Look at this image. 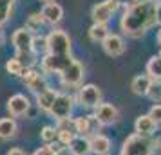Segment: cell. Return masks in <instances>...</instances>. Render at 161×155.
<instances>
[{
	"label": "cell",
	"mask_w": 161,
	"mask_h": 155,
	"mask_svg": "<svg viewBox=\"0 0 161 155\" xmlns=\"http://www.w3.org/2000/svg\"><path fill=\"white\" fill-rule=\"evenodd\" d=\"M156 25V2L154 0H138L132 6L125 8L119 20V27L127 36L141 38L147 31Z\"/></svg>",
	"instance_id": "1"
},
{
	"label": "cell",
	"mask_w": 161,
	"mask_h": 155,
	"mask_svg": "<svg viewBox=\"0 0 161 155\" xmlns=\"http://www.w3.org/2000/svg\"><path fill=\"white\" fill-rule=\"evenodd\" d=\"M154 142L148 137H143L139 133H132L125 139L121 146V155H152Z\"/></svg>",
	"instance_id": "2"
},
{
	"label": "cell",
	"mask_w": 161,
	"mask_h": 155,
	"mask_svg": "<svg viewBox=\"0 0 161 155\" xmlns=\"http://www.w3.org/2000/svg\"><path fill=\"white\" fill-rule=\"evenodd\" d=\"M47 52L58 54V56H69L71 54V38L65 31L54 29L47 34Z\"/></svg>",
	"instance_id": "3"
},
{
	"label": "cell",
	"mask_w": 161,
	"mask_h": 155,
	"mask_svg": "<svg viewBox=\"0 0 161 155\" xmlns=\"http://www.w3.org/2000/svg\"><path fill=\"white\" fill-rule=\"evenodd\" d=\"M25 83V87L33 92V94H40L44 90L49 89V83H47V78L44 74H40L38 70H35L33 67H24L22 76H20Z\"/></svg>",
	"instance_id": "4"
},
{
	"label": "cell",
	"mask_w": 161,
	"mask_h": 155,
	"mask_svg": "<svg viewBox=\"0 0 161 155\" xmlns=\"http://www.w3.org/2000/svg\"><path fill=\"white\" fill-rule=\"evenodd\" d=\"M74 108V99L69 94H58L54 103H53L51 110L47 112L51 117H54L56 121H62V119H69L71 114H73Z\"/></svg>",
	"instance_id": "5"
},
{
	"label": "cell",
	"mask_w": 161,
	"mask_h": 155,
	"mask_svg": "<svg viewBox=\"0 0 161 155\" xmlns=\"http://www.w3.org/2000/svg\"><path fill=\"white\" fill-rule=\"evenodd\" d=\"M78 103L81 106H89V108H96L98 105L102 103V90L98 89L96 85L89 83V85H83L78 89Z\"/></svg>",
	"instance_id": "6"
},
{
	"label": "cell",
	"mask_w": 161,
	"mask_h": 155,
	"mask_svg": "<svg viewBox=\"0 0 161 155\" xmlns=\"http://www.w3.org/2000/svg\"><path fill=\"white\" fill-rule=\"evenodd\" d=\"M74 59L71 58V54L69 56H58V54H45L44 58H42V70L44 72H64L67 67L73 63Z\"/></svg>",
	"instance_id": "7"
},
{
	"label": "cell",
	"mask_w": 161,
	"mask_h": 155,
	"mask_svg": "<svg viewBox=\"0 0 161 155\" xmlns=\"http://www.w3.org/2000/svg\"><path fill=\"white\" fill-rule=\"evenodd\" d=\"M83 76H85V69H83V65H81L80 61L74 59L64 72H60V80H62V83H64L65 87H80Z\"/></svg>",
	"instance_id": "8"
},
{
	"label": "cell",
	"mask_w": 161,
	"mask_h": 155,
	"mask_svg": "<svg viewBox=\"0 0 161 155\" xmlns=\"http://www.w3.org/2000/svg\"><path fill=\"white\" fill-rule=\"evenodd\" d=\"M33 33L27 31L25 27H20V29H16L13 33V36H11V42L15 45V51L16 54L18 52H29L33 51Z\"/></svg>",
	"instance_id": "9"
},
{
	"label": "cell",
	"mask_w": 161,
	"mask_h": 155,
	"mask_svg": "<svg viewBox=\"0 0 161 155\" xmlns=\"http://www.w3.org/2000/svg\"><path fill=\"white\" fill-rule=\"evenodd\" d=\"M94 116H96V119L102 123V126L114 125V123L118 121V117H119L118 108L114 106V105H110V103H100L94 108Z\"/></svg>",
	"instance_id": "10"
},
{
	"label": "cell",
	"mask_w": 161,
	"mask_h": 155,
	"mask_svg": "<svg viewBox=\"0 0 161 155\" xmlns=\"http://www.w3.org/2000/svg\"><path fill=\"white\" fill-rule=\"evenodd\" d=\"M29 108H31V103L24 94H15V96L9 97L8 112L11 114V117H22L29 112Z\"/></svg>",
	"instance_id": "11"
},
{
	"label": "cell",
	"mask_w": 161,
	"mask_h": 155,
	"mask_svg": "<svg viewBox=\"0 0 161 155\" xmlns=\"http://www.w3.org/2000/svg\"><path fill=\"white\" fill-rule=\"evenodd\" d=\"M102 47H103V51L107 52L109 56H112V58L121 56V54L125 52V42H123V38L119 36V34H114V33H110L109 36L103 40Z\"/></svg>",
	"instance_id": "12"
},
{
	"label": "cell",
	"mask_w": 161,
	"mask_h": 155,
	"mask_svg": "<svg viewBox=\"0 0 161 155\" xmlns=\"http://www.w3.org/2000/svg\"><path fill=\"white\" fill-rule=\"evenodd\" d=\"M40 15L44 16V22L49 25H56L62 22L64 18V8L60 6L58 2H53V4H44V8L40 11Z\"/></svg>",
	"instance_id": "13"
},
{
	"label": "cell",
	"mask_w": 161,
	"mask_h": 155,
	"mask_svg": "<svg viewBox=\"0 0 161 155\" xmlns=\"http://www.w3.org/2000/svg\"><path fill=\"white\" fill-rule=\"evenodd\" d=\"M154 80L148 76V74H139L136 76L130 83V90L136 94V96H147L148 94V89L152 87Z\"/></svg>",
	"instance_id": "14"
},
{
	"label": "cell",
	"mask_w": 161,
	"mask_h": 155,
	"mask_svg": "<svg viewBox=\"0 0 161 155\" xmlns=\"http://www.w3.org/2000/svg\"><path fill=\"white\" fill-rule=\"evenodd\" d=\"M134 128H136V133L143 135V137H150V135L156 132L158 125H156V123H154V119L147 114V116H139V117L136 119Z\"/></svg>",
	"instance_id": "15"
},
{
	"label": "cell",
	"mask_w": 161,
	"mask_h": 155,
	"mask_svg": "<svg viewBox=\"0 0 161 155\" xmlns=\"http://www.w3.org/2000/svg\"><path fill=\"white\" fill-rule=\"evenodd\" d=\"M69 150L73 155H89L91 150V139H87L85 135H74L73 142L69 144Z\"/></svg>",
	"instance_id": "16"
},
{
	"label": "cell",
	"mask_w": 161,
	"mask_h": 155,
	"mask_svg": "<svg viewBox=\"0 0 161 155\" xmlns=\"http://www.w3.org/2000/svg\"><path fill=\"white\" fill-rule=\"evenodd\" d=\"M110 139L109 137H105L102 133H96L92 135V139H91V150L94 152L96 155H107L110 152Z\"/></svg>",
	"instance_id": "17"
},
{
	"label": "cell",
	"mask_w": 161,
	"mask_h": 155,
	"mask_svg": "<svg viewBox=\"0 0 161 155\" xmlns=\"http://www.w3.org/2000/svg\"><path fill=\"white\" fill-rule=\"evenodd\" d=\"M91 16H92L94 23H107L110 18H112V11L107 8V4H105V2H98V4L92 6Z\"/></svg>",
	"instance_id": "18"
},
{
	"label": "cell",
	"mask_w": 161,
	"mask_h": 155,
	"mask_svg": "<svg viewBox=\"0 0 161 155\" xmlns=\"http://www.w3.org/2000/svg\"><path fill=\"white\" fill-rule=\"evenodd\" d=\"M56 96H58V92L53 89H47L44 90V92H40V94H36V105L40 110H45L49 112L51 110L53 103H54V99H56Z\"/></svg>",
	"instance_id": "19"
},
{
	"label": "cell",
	"mask_w": 161,
	"mask_h": 155,
	"mask_svg": "<svg viewBox=\"0 0 161 155\" xmlns=\"http://www.w3.org/2000/svg\"><path fill=\"white\" fill-rule=\"evenodd\" d=\"M16 123L13 117H4L0 119V139H11L16 135Z\"/></svg>",
	"instance_id": "20"
},
{
	"label": "cell",
	"mask_w": 161,
	"mask_h": 155,
	"mask_svg": "<svg viewBox=\"0 0 161 155\" xmlns=\"http://www.w3.org/2000/svg\"><path fill=\"white\" fill-rule=\"evenodd\" d=\"M109 34L110 33H109L107 23H92L91 29H89V38H91L92 42H100V44H102Z\"/></svg>",
	"instance_id": "21"
},
{
	"label": "cell",
	"mask_w": 161,
	"mask_h": 155,
	"mask_svg": "<svg viewBox=\"0 0 161 155\" xmlns=\"http://www.w3.org/2000/svg\"><path fill=\"white\" fill-rule=\"evenodd\" d=\"M147 74L152 78L154 81H161V58L156 54L147 61Z\"/></svg>",
	"instance_id": "22"
},
{
	"label": "cell",
	"mask_w": 161,
	"mask_h": 155,
	"mask_svg": "<svg viewBox=\"0 0 161 155\" xmlns=\"http://www.w3.org/2000/svg\"><path fill=\"white\" fill-rule=\"evenodd\" d=\"M44 16L40 15V13H33V15L27 16V20H25V29L31 31L33 34L38 33V31L42 29V25H44Z\"/></svg>",
	"instance_id": "23"
},
{
	"label": "cell",
	"mask_w": 161,
	"mask_h": 155,
	"mask_svg": "<svg viewBox=\"0 0 161 155\" xmlns=\"http://www.w3.org/2000/svg\"><path fill=\"white\" fill-rule=\"evenodd\" d=\"M74 132L78 135H89L91 133V121L89 116H81V117L74 119Z\"/></svg>",
	"instance_id": "24"
},
{
	"label": "cell",
	"mask_w": 161,
	"mask_h": 155,
	"mask_svg": "<svg viewBox=\"0 0 161 155\" xmlns=\"http://www.w3.org/2000/svg\"><path fill=\"white\" fill-rule=\"evenodd\" d=\"M13 6H15V0H0V25H4L9 20Z\"/></svg>",
	"instance_id": "25"
},
{
	"label": "cell",
	"mask_w": 161,
	"mask_h": 155,
	"mask_svg": "<svg viewBox=\"0 0 161 155\" xmlns=\"http://www.w3.org/2000/svg\"><path fill=\"white\" fill-rule=\"evenodd\" d=\"M6 70H8L9 74H13V76H22L24 65L16 58H9L8 63H6Z\"/></svg>",
	"instance_id": "26"
},
{
	"label": "cell",
	"mask_w": 161,
	"mask_h": 155,
	"mask_svg": "<svg viewBox=\"0 0 161 155\" xmlns=\"http://www.w3.org/2000/svg\"><path fill=\"white\" fill-rule=\"evenodd\" d=\"M40 137H42L44 142L51 144V142H54V139L58 137V130H56V128H53V126H44V128H42V132H40Z\"/></svg>",
	"instance_id": "27"
},
{
	"label": "cell",
	"mask_w": 161,
	"mask_h": 155,
	"mask_svg": "<svg viewBox=\"0 0 161 155\" xmlns=\"http://www.w3.org/2000/svg\"><path fill=\"white\" fill-rule=\"evenodd\" d=\"M33 51L36 52H44L47 51V36H42V34H35L33 36Z\"/></svg>",
	"instance_id": "28"
},
{
	"label": "cell",
	"mask_w": 161,
	"mask_h": 155,
	"mask_svg": "<svg viewBox=\"0 0 161 155\" xmlns=\"http://www.w3.org/2000/svg\"><path fill=\"white\" fill-rule=\"evenodd\" d=\"M147 96L150 97L152 101H156L158 105H161V81H154L152 87L148 89V94Z\"/></svg>",
	"instance_id": "29"
},
{
	"label": "cell",
	"mask_w": 161,
	"mask_h": 155,
	"mask_svg": "<svg viewBox=\"0 0 161 155\" xmlns=\"http://www.w3.org/2000/svg\"><path fill=\"white\" fill-rule=\"evenodd\" d=\"M74 139V132L73 130H58V142L64 146H69Z\"/></svg>",
	"instance_id": "30"
},
{
	"label": "cell",
	"mask_w": 161,
	"mask_h": 155,
	"mask_svg": "<svg viewBox=\"0 0 161 155\" xmlns=\"http://www.w3.org/2000/svg\"><path fill=\"white\" fill-rule=\"evenodd\" d=\"M148 116L154 119L156 125H161V105H154L150 108V112H148Z\"/></svg>",
	"instance_id": "31"
},
{
	"label": "cell",
	"mask_w": 161,
	"mask_h": 155,
	"mask_svg": "<svg viewBox=\"0 0 161 155\" xmlns=\"http://www.w3.org/2000/svg\"><path fill=\"white\" fill-rule=\"evenodd\" d=\"M47 148H49L54 155H60V152H62L65 146H64V144H60V142H51V144H47Z\"/></svg>",
	"instance_id": "32"
},
{
	"label": "cell",
	"mask_w": 161,
	"mask_h": 155,
	"mask_svg": "<svg viewBox=\"0 0 161 155\" xmlns=\"http://www.w3.org/2000/svg\"><path fill=\"white\" fill-rule=\"evenodd\" d=\"M105 4H107V8H109L110 11H112V15H114V13H116L118 9L121 8V6H119V2H118V0H105Z\"/></svg>",
	"instance_id": "33"
},
{
	"label": "cell",
	"mask_w": 161,
	"mask_h": 155,
	"mask_svg": "<svg viewBox=\"0 0 161 155\" xmlns=\"http://www.w3.org/2000/svg\"><path fill=\"white\" fill-rule=\"evenodd\" d=\"M33 155H54V153H53L47 146H42V148H38V150H35V152H33Z\"/></svg>",
	"instance_id": "34"
},
{
	"label": "cell",
	"mask_w": 161,
	"mask_h": 155,
	"mask_svg": "<svg viewBox=\"0 0 161 155\" xmlns=\"http://www.w3.org/2000/svg\"><path fill=\"white\" fill-rule=\"evenodd\" d=\"M156 23L161 25V2H156Z\"/></svg>",
	"instance_id": "35"
},
{
	"label": "cell",
	"mask_w": 161,
	"mask_h": 155,
	"mask_svg": "<svg viewBox=\"0 0 161 155\" xmlns=\"http://www.w3.org/2000/svg\"><path fill=\"white\" fill-rule=\"evenodd\" d=\"M8 155H25V152L20 150V148H11V150L8 152Z\"/></svg>",
	"instance_id": "36"
},
{
	"label": "cell",
	"mask_w": 161,
	"mask_h": 155,
	"mask_svg": "<svg viewBox=\"0 0 161 155\" xmlns=\"http://www.w3.org/2000/svg\"><path fill=\"white\" fill-rule=\"evenodd\" d=\"M119 2V6H125V8H129V6H132L134 2H138V0H118Z\"/></svg>",
	"instance_id": "37"
},
{
	"label": "cell",
	"mask_w": 161,
	"mask_h": 155,
	"mask_svg": "<svg viewBox=\"0 0 161 155\" xmlns=\"http://www.w3.org/2000/svg\"><path fill=\"white\" fill-rule=\"evenodd\" d=\"M4 42H6V34H4V29H2V25H0V47L4 45Z\"/></svg>",
	"instance_id": "38"
},
{
	"label": "cell",
	"mask_w": 161,
	"mask_h": 155,
	"mask_svg": "<svg viewBox=\"0 0 161 155\" xmlns=\"http://www.w3.org/2000/svg\"><path fill=\"white\" fill-rule=\"evenodd\" d=\"M156 42H158V45L161 47V29L158 31V36H156Z\"/></svg>",
	"instance_id": "39"
},
{
	"label": "cell",
	"mask_w": 161,
	"mask_h": 155,
	"mask_svg": "<svg viewBox=\"0 0 161 155\" xmlns=\"http://www.w3.org/2000/svg\"><path fill=\"white\" fill-rule=\"evenodd\" d=\"M42 2H45V4H53V2H56V0H42Z\"/></svg>",
	"instance_id": "40"
},
{
	"label": "cell",
	"mask_w": 161,
	"mask_h": 155,
	"mask_svg": "<svg viewBox=\"0 0 161 155\" xmlns=\"http://www.w3.org/2000/svg\"><path fill=\"white\" fill-rule=\"evenodd\" d=\"M159 58H161V52H159Z\"/></svg>",
	"instance_id": "41"
},
{
	"label": "cell",
	"mask_w": 161,
	"mask_h": 155,
	"mask_svg": "<svg viewBox=\"0 0 161 155\" xmlns=\"http://www.w3.org/2000/svg\"><path fill=\"white\" fill-rule=\"evenodd\" d=\"M71 155H73V153H71Z\"/></svg>",
	"instance_id": "42"
}]
</instances>
